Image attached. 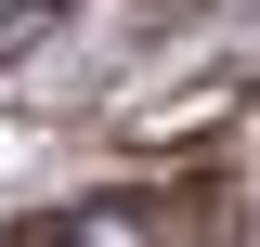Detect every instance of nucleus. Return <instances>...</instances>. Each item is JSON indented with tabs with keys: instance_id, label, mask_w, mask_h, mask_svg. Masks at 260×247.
I'll return each instance as SVG.
<instances>
[{
	"instance_id": "obj_1",
	"label": "nucleus",
	"mask_w": 260,
	"mask_h": 247,
	"mask_svg": "<svg viewBox=\"0 0 260 247\" xmlns=\"http://www.w3.org/2000/svg\"><path fill=\"white\" fill-rule=\"evenodd\" d=\"M26 247H169V234H156L143 195H78V208H52Z\"/></svg>"
},
{
	"instance_id": "obj_2",
	"label": "nucleus",
	"mask_w": 260,
	"mask_h": 247,
	"mask_svg": "<svg viewBox=\"0 0 260 247\" xmlns=\"http://www.w3.org/2000/svg\"><path fill=\"white\" fill-rule=\"evenodd\" d=\"M52 26H65V0H13V13H0V65H13V52H39Z\"/></svg>"
}]
</instances>
